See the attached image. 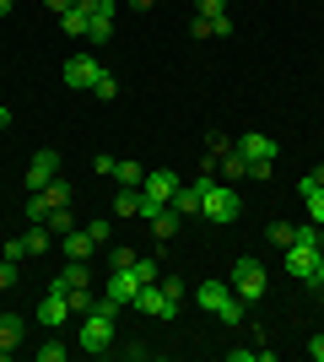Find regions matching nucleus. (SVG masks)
<instances>
[{
	"mask_svg": "<svg viewBox=\"0 0 324 362\" xmlns=\"http://www.w3.org/2000/svg\"><path fill=\"white\" fill-rule=\"evenodd\" d=\"M232 151L248 163V179H270L276 173V136H265V130H244V136L232 141Z\"/></svg>",
	"mask_w": 324,
	"mask_h": 362,
	"instance_id": "1",
	"label": "nucleus"
},
{
	"mask_svg": "<svg viewBox=\"0 0 324 362\" xmlns=\"http://www.w3.org/2000/svg\"><path fill=\"white\" fill-rule=\"evenodd\" d=\"M195 303H200L205 314H216L222 325H244V298H238V292H232L227 281H200Z\"/></svg>",
	"mask_w": 324,
	"mask_h": 362,
	"instance_id": "2",
	"label": "nucleus"
},
{
	"mask_svg": "<svg viewBox=\"0 0 324 362\" xmlns=\"http://www.w3.org/2000/svg\"><path fill=\"white\" fill-rule=\"evenodd\" d=\"M227 287L232 292H238V298H244V303H260L265 298V287H270V276H265V265H260V259H232V281H227Z\"/></svg>",
	"mask_w": 324,
	"mask_h": 362,
	"instance_id": "3",
	"label": "nucleus"
},
{
	"mask_svg": "<svg viewBox=\"0 0 324 362\" xmlns=\"http://www.w3.org/2000/svg\"><path fill=\"white\" fill-rule=\"evenodd\" d=\"M114 330H119V319L87 314V319H81V330H76V346L92 351V357H103V351H114Z\"/></svg>",
	"mask_w": 324,
	"mask_h": 362,
	"instance_id": "4",
	"label": "nucleus"
},
{
	"mask_svg": "<svg viewBox=\"0 0 324 362\" xmlns=\"http://www.w3.org/2000/svg\"><path fill=\"white\" fill-rule=\"evenodd\" d=\"M319 255H324V243H287V259H281V265H287V276H292V281H303V287H308L313 271H319Z\"/></svg>",
	"mask_w": 324,
	"mask_h": 362,
	"instance_id": "5",
	"label": "nucleus"
},
{
	"mask_svg": "<svg viewBox=\"0 0 324 362\" xmlns=\"http://www.w3.org/2000/svg\"><path fill=\"white\" fill-rule=\"evenodd\" d=\"M32 319H38L44 330H60L65 319H71V292H65L60 281H54V287H49V298L38 303V308H32Z\"/></svg>",
	"mask_w": 324,
	"mask_h": 362,
	"instance_id": "6",
	"label": "nucleus"
},
{
	"mask_svg": "<svg viewBox=\"0 0 324 362\" xmlns=\"http://www.w3.org/2000/svg\"><path fill=\"white\" fill-rule=\"evenodd\" d=\"M60 76H65V87H87V92H92V87H97V76H103V65H97L92 54H71Z\"/></svg>",
	"mask_w": 324,
	"mask_h": 362,
	"instance_id": "7",
	"label": "nucleus"
},
{
	"mask_svg": "<svg viewBox=\"0 0 324 362\" xmlns=\"http://www.w3.org/2000/svg\"><path fill=\"white\" fill-rule=\"evenodd\" d=\"M136 308H140V314H152V319H173V314H179V298H168V292L152 281V287L136 292Z\"/></svg>",
	"mask_w": 324,
	"mask_h": 362,
	"instance_id": "8",
	"label": "nucleus"
},
{
	"mask_svg": "<svg viewBox=\"0 0 324 362\" xmlns=\"http://www.w3.org/2000/svg\"><path fill=\"white\" fill-rule=\"evenodd\" d=\"M140 195H146V200H162V206H168V200L179 195V173H168V168L146 173V179H140Z\"/></svg>",
	"mask_w": 324,
	"mask_h": 362,
	"instance_id": "9",
	"label": "nucleus"
},
{
	"mask_svg": "<svg viewBox=\"0 0 324 362\" xmlns=\"http://www.w3.org/2000/svg\"><path fill=\"white\" fill-rule=\"evenodd\" d=\"M54 173H60V151H49V146L32 151V163H28V189H44Z\"/></svg>",
	"mask_w": 324,
	"mask_h": 362,
	"instance_id": "10",
	"label": "nucleus"
},
{
	"mask_svg": "<svg viewBox=\"0 0 324 362\" xmlns=\"http://www.w3.org/2000/svg\"><path fill=\"white\" fill-rule=\"evenodd\" d=\"M136 292H140L136 271H130V265H114V276H108V298H114V303H136Z\"/></svg>",
	"mask_w": 324,
	"mask_h": 362,
	"instance_id": "11",
	"label": "nucleus"
},
{
	"mask_svg": "<svg viewBox=\"0 0 324 362\" xmlns=\"http://www.w3.org/2000/svg\"><path fill=\"white\" fill-rule=\"evenodd\" d=\"M189 33H195V38H232V16L222 11V16H195V22H189Z\"/></svg>",
	"mask_w": 324,
	"mask_h": 362,
	"instance_id": "12",
	"label": "nucleus"
},
{
	"mask_svg": "<svg viewBox=\"0 0 324 362\" xmlns=\"http://www.w3.org/2000/svg\"><path fill=\"white\" fill-rule=\"evenodd\" d=\"M200 195H205V184H200V179H195V184H179V195H173L168 206H173L179 216H200Z\"/></svg>",
	"mask_w": 324,
	"mask_h": 362,
	"instance_id": "13",
	"label": "nucleus"
},
{
	"mask_svg": "<svg viewBox=\"0 0 324 362\" xmlns=\"http://www.w3.org/2000/svg\"><path fill=\"white\" fill-rule=\"evenodd\" d=\"M22 335H28V319L22 314H0V346H6V357L22 346Z\"/></svg>",
	"mask_w": 324,
	"mask_h": 362,
	"instance_id": "14",
	"label": "nucleus"
},
{
	"mask_svg": "<svg viewBox=\"0 0 324 362\" xmlns=\"http://www.w3.org/2000/svg\"><path fill=\"white\" fill-rule=\"evenodd\" d=\"M60 249H65V259H92V249H97V243H92V233H87V227H81V233L71 227V233L60 238Z\"/></svg>",
	"mask_w": 324,
	"mask_h": 362,
	"instance_id": "15",
	"label": "nucleus"
},
{
	"mask_svg": "<svg viewBox=\"0 0 324 362\" xmlns=\"http://www.w3.org/2000/svg\"><path fill=\"white\" fill-rule=\"evenodd\" d=\"M54 281H60L65 292H76V287H92V271H87V265H81V259H71V265H65V271L54 276Z\"/></svg>",
	"mask_w": 324,
	"mask_h": 362,
	"instance_id": "16",
	"label": "nucleus"
},
{
	"mask_svg": "<svg viewBox=\"0 0 324 362\" xmlns=\"http://www.w3.org/2000/svg\"><path fill=\"white\" fill-rule=\"evenodd\" d=\"M60 28H65V33H71V38H87V33H92V16L81 11V6H71V11H65V16H60Z\"/></svg>",
	"mask_w": 324,
	"mask_h": 362,
	"instance_id": "17",
	"label": "nucleus"
},
{
	"mask_svg": "<svg viewBox=\"0 0 324 362\" xmlns=\"http://www.w3.org/2000/svg\"><path fill=\"white\" fill-rule=\"evenodd\" d=\"M22 243H28V255H49V249H54V233H49V227H38V222H32L28 233H22Z\"/></svg>",
	"mask_w": 324,
	"mask_h": 362,
	"instance_id": "18",
	"label": "nucleus"
},
{
	"mask_svg": "<svg viewBox=\"0 0 324 362\" xmlns=\"http://www.w3.org/2000/svg\"><path fill=\"white\" fill-rule=\"evenodd\" d=\"M152 233H157V243H168L173 233H179V211H173V206H162V211L152 216Z\"/></svg>",
	"mask_w": 324,
	"mask_h": 362,
	"instance_id": "19",
	"label": "nucleus"
},
{
	"mask_svg": "<svg viewBox=\"0 0 324 362\" xmlns=\"http://www.w3.org/2000/svg\"><path fill=\"white\" fill-rule=\"evenodd\" d=\"M44 227H49V233H54V238H65V233L76 227V216H71V206H54V211L44 216Z\"/></svg>",
	"mask_w": 324,
	"mask_h": 362,
	"instance_id": "20",
	"label": "nucleus"
},
{
	"mask_svg": "<svg viewBox=\"0 0 324 362\" xmlns=\"http://www.w3.org/2000/svg\"><path fill=\"white\" fill-rule=\"evenodd\" d=\"M114 179H119L124 189H140V179H146V168H140V163H114Z\"/></svg>",
	"mask_w": 324,
	"mask_h": 362,
	"instance_id": "21",
	"label": "nucleus"
},
{
	"mask_svg": "<svg viewBox=\"0 0 324 362\" xmlns=\"http://www.w3.org/2000/svg\"><path fill=\"white\" fill-rule=\"evenodd\" d=\"M44 195H49V206H71V179H60V173H54V179L44 184Z\"/></svg>",
	"mask_w": 324,
	"mask_h": 362,
	"instance_id": "22",
	"label": "nucleus"
},
{
	"mask_svg": "<svg viewBox=\"0 0 324 362\" xmlns=\"http://www.w3.org/2000/svg\"><path fill=\"white\" fill-rule=\"evenodd\" d=\"M140 211V189H124L119 184V200H114V216H136Z\"/></svg>",
	"mask_w": 324,
	"mask_h": 362,
	"instance_id": "23",
	"label": "nucleus"
},
{
	"mask_svg": "<svg viewBox=\"0 0 324 362\" xmlns=\"http://www.w3.org/2000/svg\"><path fill=\"white\" fill-rule=\"evenodd\" d=\"M65 357H71V346H65L60 335H49L44 346H38V362H65Z\"/></svg>",
	"mask_w": 324,
	"mask_h": 362,
	"instance_id": "24",
	"label": "nucleus"
},
{
	"mask_svg": "<svg viewBox=\"0 0 324 362\" xmlns=\"http://www.w3.org/2000/svg\"><path fill=\"white\" fill-rule=\"evenodd\" d=\"M130 271H136V281H140V287H152V281H162V271H157V259H140V255H136V265H130Z\"/></svg>",
	"mask_w": 324,
	"mask_h": 362,
	"instance_id": "25",
	"label": "nucleus"
},
{
	"mask_svg": "<svg viewBox=\"0 0 324 362\" xmlns=\"http://www.w3.org/2000/svg\"><path fill=\"white\" fill-rule=\"evenodd\" d=\"M49 211H54V206H49V195H44V189H28V216H32V222H44Z\"/></svg>",
	"mask_w": 324,
	"mask_h": 362,
	"instance_id": "26",
	"label": "nucleus"
},
{
	"mask_svg": "<svg viewBox=\"0 0 324 362\" xmlns=\"http://www.w3.org/2000/svg\"><path fill=\"white\" fill-rule=\"evenodd\" d=\"M92 98H103V103H114V98H119V81H114V76H97V87H92Z\"/></svg>",
	"mask_w": 324,
	"mask_h": 362,
	"instance_id": "27",
	"label": "nucleus"
},
{
	"mask_svg": "<svg viewBox=\"0 0 324 362\" xmlns=\"http://www.w3.org/2000/svg\"><path fill=\"white\" fill-rule=\"evenodd\" d=\"M313 189H324V168H308V173L297 179V195H313Z\"/></svg>",
	"mask_w": 324,
	"mask_h": 362,
	"instance_id": "28",
	"label": "nucleus"
},
{
	"mask_svg": "<svg viewBox=\"0 0 324 362\" xmlns=\"http://www.w3.org/2000/svg\"><path fill=\"white\" fill-rule=\"evenodd\" d=\"M16 276H22V265H16V259H0V292H11Z\"/></svg>",
	"mask_w": 324,
	"mask_h": 362,
	"instance_id": "29",
	"label": "nucleus"
},
{
	"mask_svg": "<svg viewBox=\"0 0 324 362\" xmlns=\"http://www.w3.org/2000/svg\"><path fill=\"white\" fill-rule=\"evenodd\" d=\"M303 206H308V222L324 227V189H313V195H303Z\"/></svg>",
	"mask_w": 324,
	"mask_h": 362,
	"instance_id": "30",
	"label": "nucleus"
},
{
	"mask_svg": "<svg viewBox=\"0 0 324 362\" xmlns=\"http://www.w3.org/2000/svg\"><path fill=\"white\" fill-rule=\"evenodd\" d=\"M292 233H297L292 222H270V243H276V249H287V243H292Z\"/></svg>",
	"mask_w": 324,
	"mask_h": 362,
	"instance_id": "31",
	"label": "nucleus"
},
{
	"mask_svg": "<svg viewBox=\"0 0 324 362\" xmlns=\"http://www.w3.org/2000/svg\"><path fill=\"white\" fill-rule=\"evenodd\" d=\"M87 38H92V44H108V38H114V22H103V16H92V33H87Z\"/></svg>",
	"mask_w": 324,
	"mask_h": 362,
	"instance_id": "32",
	"label": "nucleus"
},
{
	"mask_svg": "<svg viewBox=\"0 0 324 362\" xmlns=\"http://www.w3.org/2000/svg\"><path fill=\"white\" fill-rule=\"evenodd\" d=\"M0 259H16V265H22V259H28V243H22V238H11L6 249H0Z\"/></svg>",
	"mask_w": 324,
	"mask_h": 362,
	"instance_id": "33",
	"label": "nucleus"
},
{
	"mask_svg": "<svg viewBox=\"0 0 324 362\" xmlns=\"http://www.w3.org/2000/svg\"><path fill=\"white\" fill-rule=\"evenodd\" d=\"M157 287L168 292V298H179V303H184V281H179V276H162V281H157Z\"/></svg>",
	"mask_w": 324,
	"mask_h": 362,
	"instance_id": "34",
	"label": "nucleus"
},
{
	"mask_svg": "<svg viewBox=\"0 0 324 362\" xmlns=\"http://www.w3.org/2000/svg\"><path fill=\"white\" fill-rule=\"evenodd\" d=\"M195 6H200V16H222L227 11V0H195Z\"/></svg>",
	"mask_w": 324,
	"mask_h": 362,
	"instance_id": "35",
	"label": "nucleus"
},
{
	"mask_svg": "<svg viewBox=\"0 0 324 362\" xmlns=\"http://www.w3.org/2000/svg\"><path fill=\"white\" fill-rule=\"evenodd\" d=\"M87 233H92V243H108V222L97 216V222H87Z\"/></svg>",
	"mask_w": 324,
	"mask_h": 362,
	"instance_id": "36",
	"label": "nucleus"
},
{
	"mask_svg": "<svg viewBox=\"0 0 324 362\" xmlns=\"http://www.w3.org/2000/svg\"><path fill=\"white\" fill-rule=\"evenodd\" d=\"M308 357H313V362H324V335H313V341H308Z\"/></svg>",
	"mask_w": 324,
	"mask_h": 362,
	"instance_id": "37",
	"label": "nucleus"
},
{
	"mask_svg": "<svg viewBox=\"0 0 324 362\" xmlns=\"http://www.w3.org/2000/svg\"><path fill=\"white\" fill-rule=\"evenodd\" d=\"M44 6H49V11H54V16H65V11H71V6H76V0H44Z\"/></svg>",
	"mask_w": 324,
	"mask_h": 362,
	"instance_id": "38",
	"label": "nucleus"
},
{
	"mask_svg": "<svg viewBox=\"0 0 324 362\" xmlns=\"http://www.w3.org/2000/svg\"><path fill=\"white\" fill-rule=\"evenodd\" d=\"M313 292H324V255H319V271H313V281H308Z\"/></svg>",
	"mask_w": 324,
	"mask_h": 362,
	"instance_id": "39",
	"label": "nucleus"
},
{
	"mask_svg": "<svg viewBox=\"0 0 324 362\" xmlns=\"http://www.w3.org/2000/svg\"><path fill=\"white\" fill-rule=\"evenodd\" d=\"M130 6H136V11H152V6H157V0H130Z\"/></svg>",
	"mask_w": 324,
	"mask_h": 362,
	"instance_id": "40",
	"label": "nucleus"
},
{
	"mask_svg": "<svg viewBox=\"0 0 324 362\" xmlns=\"http://www.w3.org/2000/svg\"><path fill=\"white\" fill-rule=\"evenodd\" d=\"M11 6H16V0H0V16H11Z\"/></svg>",
	"mask_w": 324,
	"mask_h": 362,
	"instance_id": "41",
	"label": "nucleus"
},
{
	"mask_svg": "<svg viewBox=\"0 0 324 362\" xmlns=\"http://www.w3.org/2000/svg\"><path fill=\"white\" fill-rule=\"evenodd\" d=\"M0 357H6V346H0Z\"/></svg>",
	"mask_w": 324,
	"mask_h": 362,
	"instance_id": "42",
	"label": "nucleus"
}]
</instances>
